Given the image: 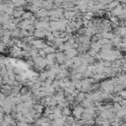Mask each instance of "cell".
<instances>
[{"label": "cell", "instance_id": "8992f818", "mask_svg": "<svg viewBox=\"0 0 126 126\" xmlns=\"http://www.w3.org/2000/svg\"><path fill=\"white\" fill-rule=\"evenodd\" d=\"M61 114H62L63 116H70V115L72 114V110H71V108H70L69 106L64 107V108L61 109Z\"/></svg>", "mask_w": 126, "mask_h": 126}, {"label": "cell", "instance_id": "7a4b0ae2", "mask_svg": "<svg viewBox=\"0 0 126 126\" xmlns=\"http://www.w3.org/2000/svg\"><path fill=\"white\" fill-rule=\"evenodd\" d=\"M84 110H85V108L81 104H77L72 109V115L74 116V118L76 120H79V119H81V117L84 113Z\"/></svg>", "mask_w": 126, "mask_h": 126}, {"label": "cell", "instance_id": "9c48e42d", "mask_svg": "<svg viewBox=\"0 0 126 126\" xmlns=\"http://www.w3.org/2000/svg\"><path fill=\"white\" fill-rule=\"evenodd\" d=\"M49 126H54V125H53V124H50V125H49Z\"/></svg>", "mask_w": 126, "mask_h": 126}, {"label": "cell", "instance_id": "52a82bcc", "mask_svg": "<svg viewBox=\"0 0 126 126\" xmlns=\"http://www.w3.org/2000/svg\"><path fill=\"white\" fill-rule=\"evenodd\" d=\"M32 124L26 121H16V126H31Z\"/></svg>", "mask_w": 126, "mask_h": 126}, {"label": "cell", "instance_id": "5b68a950", "mask_svg": "<svg viewBox=\"0 0 126 126\" xmlns=\"http://www.w3.org/2000/svg\"><path fill=\"white\" fill-rule=\"evenodd\" d=\"M64 54H65V56H66L67 59H70V58L76 57L78 55V51H77V49L71 48V49H68V50L64 51Z\"/></svg>", "mask_w": 126, "mask_h": 126}, {"label": "cell", "instance_id": "6da1fadb", "mask_svg": "<svg viewBox=\"0 0 126 126\" xmlns=\"http://www.w3.org/2000/svg\"><path fill=\"white\" fill-rule=\"evenodd\" d=\"M33 126H49L51 124V120L47 116H39L33 123Z\"/></svg>", "mask_w": 126, "mask_h": 126}, {"label": "cell", "instance_id": "ba28073f", "mask_svg": "<svg viewBox=\"0 0 126 126\" xmlns=\"http://www.w3.org/2000/svg\"><path fill=\"white\" fill-rule=\"evenodd\" d=\"M92 126H98V125H95V124H94V125H92Z\"/></svg>", "mask_w": 126, "mask_h": 126}, {"label": "cell", "instance_id": "277c9868", "mask_svg": "<svg viewBox=\"0 0 126 126\" xmlns=\"http://www.w3.org/2000/svg\"><path fill=\"white\" fill-rule=\"evenodd\" d=\"M67 116H61L60 118H56L54 120L51 121V124H53L54 126H64L65 125V119Z\"/></svg>", "mask_w": 126, "mask_h": 126}, {"label": "cell", "instance_id": "3957f363", "mask_svg": "<svg viewBox=\"0 0 126 126\" xmlns=\"http://www.w3.org/2000/svg\"><path fill=\"white\" fill-rule=\"evenodd\" d=\"M3 123L7 126H15L16 125V120L11 114H5L3 117Z\"/></svg>", "mask_w": 126, "mask_h": 126}]
</instances>
